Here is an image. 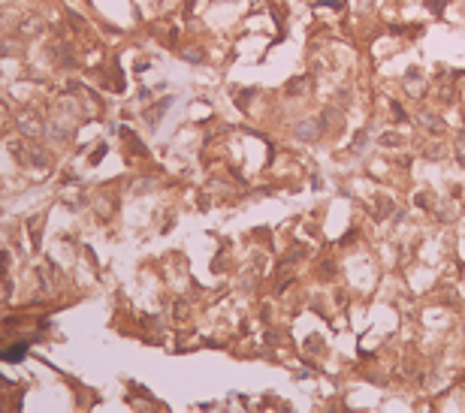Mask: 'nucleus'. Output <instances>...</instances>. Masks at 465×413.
Returning a JSON list of instances; mask_svg holds the SVG:
<instances>
[{
  "instance_id": "1",
  "label": "nucleus",
  "mask_w": 465,
  "mask_h": 413,
  "mask_svg": "<svg viewBox=\"0 0 465 413\" xmlns=\"http://www.w3.org/2000/svg\"><path fill=\"white\" fill-rule=\"evenodd\" d=\"M317 130H320V124H317V121H302V124L296 127V136L308 142V139H314V136H317Z\"/></svg>"
}]
</instances>
